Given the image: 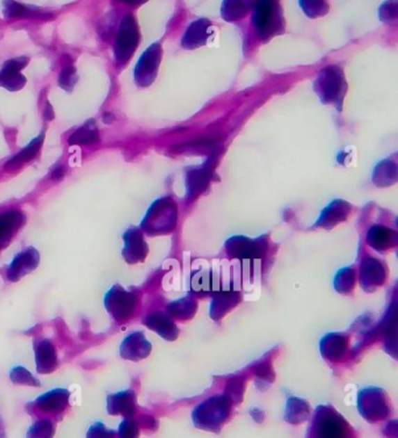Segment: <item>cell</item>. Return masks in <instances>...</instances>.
Listing matches in <instances>:
<instances>
[{"mask_svg": "<svg viewBox=\"0 0 398 438\" xmlns=\"http://www.w3.org/2000/svg\"><path fill=\"white\" fill-rule=\"evenodd\" d=\"M69 405V391L65 388H55L53 391L39 396L31 405V412L51 417H61Z\"/></svg>", "mask_w": 398, "mask_h": 438, "instance_id": "1", "label": "cell"}, {"mask_svg": "<svg viewBox=\"0 0 398 438\" xmlns=\"http://www.w3.org/2000/svg\"><path fill=\"white\" fill-rule=\"evenodd\" d=\"M105 309L115 320L123 322L134 311V298L116 284L105 294Z\"/></svg>", "mask_w": 398, "mask_h": 438, "instance_id": "2", "label": "cell"}, {"mask_svg": "<svg viewBox=\"0 0 398 438\" xmlns=\"http://www.w3.org/2000/svg\"><path fill=\"white\" fill-rule=\"evenodd\" d=\"M40 262V254L35 248H26L15 255L11 263L6 268V279L10 282H18L20 279L32 273Z\"/></svg>", "mask_w": 398, "mask_h": 438, "instance_id": "3", "label": "cell"}, {"mask_svg": "<svg viewBox=\"0 0 398 438\" xmlns=\"http://www.w3.org/2000/svg\"><path fill=\"white\" fill-rule=\"evenodd\" d=\"M29 63V58L22 56L5 63L0 72V86L8 90L15 91L22 89L25 86L26 79L22 75V70Z\"/></svg>", "mask_w": 398, "mask_h": 438, "instance_id": "4", "label": "cell"}, {"mask_svg": "<svg viewBox=\"0 0 398 438\" xmlns=\"http://www.w3.org/2000/svg\"><path fill=\"white\" fill-rule=\"evenodd\" d=\"M24 223L25 216L19 210H10L0 213V251L8 248Z\"/></svg>", "mask_w": 398, "mask_h": 438, "instance_id": "5", "label": "cell"}, {"mask_svg": "<svg viewBox=\"0 0 398 438\" xmlns=\"http://www.w3.org/2000/svg\"><path fill=\"white\" fill-rule=\"evenodd\" d=\"M38 373L51 374L58 368V355L54 345L47 339H41L34 345Z\"/></svg>", "mask_w": 398, "mask_h": 438, "instance_id": "6", "label": "cell"}, {"mask_svg": "<svg viewBox=\"0 0 398 438\" xmlns=\"http://www.w3.org/2000/svg\"><path fill=\"white\" fill-rule=\"evenodd\" d=\"M136 42H137V31L134 29V19L127 17L122 22L120 33L117 36L116 47H115L117 60L120 61L127 60L131 51H134Z\"/></svg>", "mask_w": 398, "mask_h": 438, "instance_id": "7", "label": "cell"}, {"mask_svg": "<svg viewBox=\"0 0 398 438\" xmlns=\"http://www.w3.org/2000/svg\"><path fill=\"white\" fill-rule=\"evenodd\" d=\"M106 410L110 415L131 416L134 410V393L130 391L111 394L106 400Z\"/></svg>", "mask_w": 398, "mask_h": 438, "instance_id": "8", "label": "cell"}, {"mask_svg": "<svg viewBox=\"0 0 398 438\" xmlns=\"http://www.w3.org/2000/svg\"><path fill=\"white\" fill-rule=\"evenodd\" d=\"M149 344L143 334H132L120 345V356L124 359L138 360L149 353Z\"/></svg>", "mask_w": 398, "mask_h": 438, "instance_id": "9", "label": "cell"}, {"mask_svg": "<svg viewBox=\"0 0 398 438\" xmlns=\"http://www.w3.org/2000/svg\"><path fill=\"white\" fill-rule=\"evenodd\" d=\"M124 241H125V246H124L123 255L125 260L130 263L141 260V255L144 254V245L137 231H127V234H124Z\"/></svg>", "mask_w": 398, "mask_h": 438, "instance_id": "10", "label": "cell"}, {"mask_svg": "<svg viewBox=\"0 0 398 438\" xmlns=\"http://www.w3.org/2000/svg\"><path fill=\"white\" fill-rule=\"evenodd\" d=\"M98 141H100V134H98V129L94 120L86 122L81 129H77V132H74L69 138L70 145H91Z\"/></svg>", "mask_w": 398, "mask_h": 438, "instance_id": "11", "label": "cell"}, {"mask_svg": "<svg viewBox=\"0 0 398 438\" xmlns=\"http://www.w3.org/2000/svg\"><path fill=\"white\" fill-rule=\"evenodd\" d=\"M44 138L45 133L42 132L40 136H38L35 139H33L19 154L15 155V158L12 159V160H10V161L6 163V165H5L6 169L15 168V167H19V165H22V163L32 160V159L38 154L39 149H40L41 145L44 143Z\"/></svg>", "mask_w": 398, "mask_h": 438, "instance_id": "12", "label": "cell"}, {"mask_svg": "<svg viewBox=\"0 0 398 438\" xmlns=\"http://www.w3.org/2000/svg\"><path fill=\"white\" fill-rule=\"evenodd\" d=\"M55 435V424L51 419H39L32 424L27 431L26 438H53Z\"/></svg>", "mask_w": 398, "mask_h": 438, "instance_id": "13", "label": "cell"}, {"mask_svg": "<svg viewBox=\"0 0 398 438\" xmlns=\"http://www.w3.org/2000/svg\"><path fill=\"white\" fill-rule=\"evenodd\" d=\"M10 379L17 386H27V387H39L40 381L38 380L25 367L17 366L10 372Z\"/></svg>", "mask_w": 398, "mask_h": 438, "instance_id": "14", "label": "cell"}, {"mask_svg": "<svg viewBox=\"0 0 398 438\" xmlns=\"http://www.w3.org/2000/svg\"><path fill=\"white\" fill-rule=\"evenodd\" d=\"M77 81V69L72 65V60L67 56V62L62 68L61 74L58 76V84L65 90L70 91Z\"/></svg>", "mask_w": 398, "mask_h": 438, "instance_id": "15", "label": "cell"}, {"mask_svg": "<svg viewBox=\"0 0 398 438\" xmlns=\"http://www.w3.org/2000/svg\"><path fill=\"white\" fill-rule=\"evenodd\" d=\"M4 6L5 15L8 18H24V17H33L35 15H40V12L38 10L32 11L31 8L18 3H5Z\"/></svg>", "mask_w": 398, "mask_h": 438, "instance_id": "16", "label": "cell"}, {"mask_svg": "<svg viewBox=\"0 0 398 438\" xmlns=\"http://www.w3.org/2000/svg\"><path fill=\"white\" fill-rule=\"evenodd\" d=\"M87 438H116V431L108 429L101 422H96L89 428Z\"/></svg>", "mask_w": 398, "mask_h": 438, "instance_id": "17", "label": "cell"}, {"mask_svg": "<svg viewBox=\"0 0 398 438\" xmlns=\"http://www.w3.org/2000/svg\"><path fill=\"white\" fill-rule=\"evenodd\" d=\"M138 428L137 424L134 421L125 420L120 425L118 430V438H137Z\"/></svg>", "mask_w": 398, "mask_h": 438, "instance_id": "18", "label": "cell"}, {"mask_svg": "<svg viewBox=\"0 0 398 438\" xmlns=\"http://www.w3.org/2000/svg\"><path fill=\"white\" fill-rule=\"evenodd\" d=\"M65 167L58 165L56 168L53 169V172H51V179H54V180H61L62 177H65Z\"/></svg>", "mask_w": 398, "mask_h": 438, "instance_id": "19", "label": "cell"}, {"mask_svg": "<svg viewBox=\"0 0 398 438\" xmlns=\"http://www.w3.org/2000/svg\"><path fill=\"white\" fill-rule=\"evenodd\" d=\"M0 438H5V435L3 432H0Z\"/></svg>", "mask_w": 398, "mask_h": 438, "instance_id": "20", "label": "cell"}, {"mask_svg": "<svg viewBox=\"0 0 398 438\" xmlns=\"http://www.w3.org/2000/svg\"><path fill=\"white\" fill-rule=\"evenodd\" d=\"M0 428H1V417H0Z\"/></svg>", "mask_w": 398, "mask_h": 438, "instance_id": "21", "label": "cell"}]
</instances>
